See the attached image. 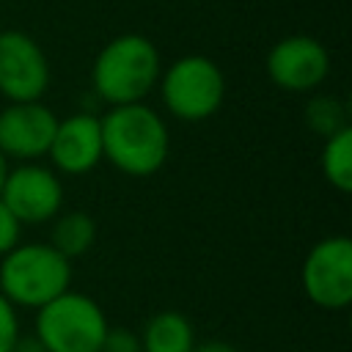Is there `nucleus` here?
I'll list each match as a JSON object with an SVG mask.
<instances>
[{
    "mask_svg": "<svg viewBox=\"0 0 352 352\" xmlns=\"http://www.w3.org/2000/svg\"><path fill=\"white\" fill-rule=\"evenodd\" d=\"M102 157L126 176L157 173L170 151V135L162 116L146 102L116 104L99 116Z\"/></svg>",
    "mask_w": 352,
    "mask_h": 352,
    "instance_id": "1",
    "label": "nucleus"
},
{
    "mask_svg": "<svg viewBox=\"0 0 352 352\" xmlns=\"http://www.w3.org/2000/svg\"><path fill=\"white\" fill-rule=\"evenodd\" d=\"M160 74V50L143 33H121L110 38L91 66L94 91L107 107L143 102L157 88Z\"/></svg>",
    "mask_w": 352,
    "mask_h": 352,
    "instance_id": "2",
    "label": "nucleus"
},
{
    "mask_svg": "<svg viewBox=\"0 0 352 352\" xmlns=\"http://www.w3.org/2000/svg\"><path fill=\"white\" fill-rule=\"evenodd\" d=\"M72 261L50 242H19L0 256V294L14 308L38 311L58 294L69 292Z\"/></svg>",
    "mask_w": 352,
    "mask_h": 352,
    "instance_id": "3",
    "label": "nucleus"
},
{
    "mask_svg": "<svg viewBox=\"0 0 352 352\" xmlns=\"http://www.w3.org/2000/svg\"><path fill=\"white\" fill-rule=\"evenodd\" d=\"M107 327L102 305L69 289L36 311L33 336L47 352H99Z\"/></svg>",
    "mask_w": 352,
    "mask_h": 352,
    "instance_id": "4",
    "label": "nucleus"
},
{
    "mask_svg": "<svg viewBox=\"0 0 352 352\" xmlns=\"http://www.w3.org/2000/svg\"><path fill=\"white\" fill-rule=\"evenodd\" d=\"M165 110L179 121H206L226 99L223 69L206 55H182L160 74Z\"/></svg>",
    "mask_w": 352,
    "mask_h": 352,
    "instance_id": "5",
    "label": "nucleus"
},
{
    "mask_svg": "<svg viewBox=\"0 0 352 352\" xmlns=\"http://www.w3.org/2000/svg\"><path fill=\"white\" fill-rule=\"evenodd\" d=\"M305 297L324 311H344L352 302V239L333 234L319 239L300 270Z\"/></svg>",
    "mask_w": 352,
    "mask_h": 352,
    "instance_id": "6",
    "label": "nucleus"
},
{
    "mask_svg": "<svg viewBox=\"0 0 352 352\" xmlns=\"http://www.w3.org/2000/svg\"><path fill=\"white\" fill-rule=\"evenodd\" d=\"M0 201L22 226H41L63 212V182L47 165L19 162L8 168L0 187Z\"/></svg>",
    "mask_w": 352,
    "mask_h": 352,
    "instance_id": "7",
    "label": "nucleus"
},
{
    "mask_svg": "<svg viewBox=\"0 0 352 352\" xmlns=\"http://www.w3.org/2000/svg\"><path fill=\"white\" fill-rule=\"evenodd\" d=\"M50 88V60L22 30H0V94L8 102H41Z\"/></svg>",
    "mask_w": 352,
    "mask_h": 352,
    "instance_id": "8",
    "label": "nucleus"
},
{
    "mask_svg": "<svg viewBox=\"0 0 352 352\" xmlns=\"http://www.w3.org/2000/svg\"><path fill=\"white\" fill-rule=\"evenodd\" d=\"M267 74L280 91L308 94L327 80L330 52L314 36L305 33L286 36L275 41L272 50L267 52Z\"/></svg>",
    "mask_w": 352,
    "mask_h": 352,
    "instance_id": "9",
    "label": "nucleus"
},
{
    "mask_svg": "<svg viewBox=\"0 0 352 352\" xmlns=\"http://www.w3.org/2000/svg\"><path fill=\"white\" fill-rule=\"evenodd\" d=\"M58 116L44 102H8L0 110V154L16 162H38L52 143Z\"/></svg>",
    "mask_w": 352,
    "mask_h": 352,
    "instance_id": "10",
    "label": "nucleus"
},
{
    "mask_svg": "<svg viewBox=\"0 0 352 352\" xmlns=\"http://www.w3.org/2000/svg\"><path fill=\"white\" fill-rule=\"evenodd\" d=\"M52 170L63 176H82L94 170L102 157V124L94 113H72L58 118L52 143H50Z\"/></svg>",
    "mask_w": 352,
    "mask_h": 352,
    "instance_id": "11",
    "label": "nucleus"
},
{
    "mask_svg": "<svg viewBox=\"0 0 352 352\" xmlns=\"http://www.w3.org/2000/svg\"><path fill=\"white\" fill-rule=\"evenodd\" d=\"M140 346L143 352H192L195 330L184 314L160 311L146 322L140 333Z\"/></svg>",
    "mask_w": 352,
    "mask_h": 352,
    "instance_id": "12",
    "label": "nucleus"
},
{
    "mask_svg": "<svg viewBox=\"0 0 352 352\" xmlns=\"http://www.w3.org/2000/svg\"><path fill=\"white\" fill-rule=\"evenodd\" d=\"M96 239V223L88 212H60L52 217V231H50V245L66 256L69 261L88 253Z\"/></svg>",
    "mask_w": 352,
    "mask_h": 352,
    "instance_id": "13",
    "label": "nucleus"
},
{
    "mask_svg": "<svg viewBox=\"0 0 352 352\" xmlns=\"http://www.w3.org/2000/svg\"><path fill=\"white\" fill-rule=\"evenodd\" d=\"M319 168L330 187H336L338 192L352 190V126L324 138Z\"/></svg>",
    "mask_w": 352,
    "mask_h": 352,
    "instance_id": "14",
    "label": "nucleus"
},
{
    "mask_svg": "<svg viewBox=\"0 0 352 352\" xmlns=\"http://www.w3.org/2000/svg\"><path fill=\"white\" fill-rule=\"evenodd\" d=\"M305 124H308L316 135L330 138V135H336V132H341V129L349 126L346 107H344V102L336 99V96H327V94L314 96V99L308 102V107H305Z\"/></svg>",
    "mask_w": 352,
    "mask_h": 352,
    "instance_id": "15",
    "label": "nucleus"
},
{
    "mask_svg": "<svg viewBox=\"0 0 352 352\" xmlns=\"http://www.w3.org/2000/svg\"><path fill=\"white\" fill-rule=\"evenodd\" d=\"M19 308L0 294V352H11L19 338Z\"/></svg>",
    "mask_w": 352,
    "mask_h": 352,
    "instance_id": "16",
    "label": "nucleus"
},
{
    "mask_svg": "<svg viewBox=\"0 0 352 352\" xmlns=\"http://www.w3.org/2000/svg\"><path fill=\"white\" fill-rule=\"evenodd\" d=\"M99 352H143L140 336L132 333L129 327H107Z\"/></svg>",
    "mask_w": 352,
    "mask_h": 352,
    "instance_id": "17",
    "label": "nucleus"
},
{
    "mask_svg": "<svg viewBox=\"0 0 352 352\" xmlns=\"http://www.w3.org/2000/svg\"><path fill=\"white\" fill-rule=\"evenodd\" d=\"M22 242V223L14 217V212L0 201V256H6L11 248Z\"/></svg>",
    "mask_w": 352,
    "mask_h": 352,
    "instance_id": "18",
    "label": "nucleus"
},
{
    "mask_svg": "<svg viewBox=\"0 0 352 352\" xmlns=\"http://www.w3.org/2000/svg\"><path fill=\"white\" fill-rule=\"evenodd\" d=\"M11 352H47V349H44V344H41L33 333H28V336L19 333V338H16V344H14Z\"/></svg>",
    "mask_w": 352,
    "mask_h": 352,
    "instance_id": "19",
    "label": "nucleus"
},
{
    "mask_svg": "<svg viewBox=\"0 0 352 352\" xmlns=\"http://www.w3.org/2000/svg\"><path fill=\"white\" fill-rule=\"evenodd\" d=\"M192 352H236V349L226 341H204V344H195Z\"/></svg>",
    "mask_w": 352,
    "mask_h": 352,
    "instance_id": "20",
    "label": "nucleus"
},
{
    "mask_svg": "<svg viewBox=\"0 0 352 352\" xmlns=\"http://www.w3.org/2000/svg\"><path fill=\"white\" fill-rule=\"evenodd\" d=\"M6 173H8V160L0 154V187H3V179H6Z\"/></svg>",
    "mask_w": 352,
    "mask_h": 352,
    "instance_id": "21",
    "label": "nucleus"
}]
</instances>
